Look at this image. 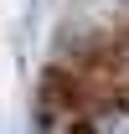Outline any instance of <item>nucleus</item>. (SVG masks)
Returning a JSON list of instances; mask_svg holds the SVG:
<instances>
[{
  "label": "nucleus",
  "mask_w": 129,
  "mask_h": 134,
  "mask_svg": "<svg viewBox=\"0 0 129 134\" xmlns=\"http://www.w3.org/2000/svg\"><path fill=\"white\" fill-rule=\"evenodd\" d=\"M93 134H129V114H124V108H114V114H98Z\"/></svg>",
  "instance_id": "obj_1"
},
{
  "label": "nucleus",
  "mask_w": 129,
  "mask_h": 134,
  "mask_svg": "<svg viewBox=\"0 0 129 134\" xmlns=\"http://www.w3.org/2000/svg\"><path fill=\"white\" fill-rule=\"evenodd\" d=\"M31 134H52V129H47V119H36V124H31Z\"/></svg>",
  "instance_id": "obj_2"
}]
</instances>
